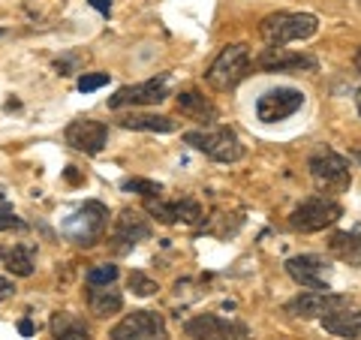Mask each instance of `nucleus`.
I'll use <instances>...</instances> for the list:
<instances>
[{"label": "nucleus", "mask_w": 361, "mask_h": 340, "mask_svg": "<svg viewBox=\"0 0 361 340\" xmlns=\"http://www.w3.org/2000/svg\"><path fill=\"white\" fill-rule=\"evenodd\" d=\"M316 30H319V18L313 13H271L259 25V37L268 45L280 49V45H289V42L310 40Z\"/></svg>", "instance_id": "f257e3e1"}, {"label": "nucleus", "mask_w": 361, "mask_h": 340, "mask_svg": "<svg viewBox=\"0 0 361 340\" xmlns=\"http://www.w3.org/2000/svg\"><path fill=\"white\" fill-rule=\"evenodd\" d=\"M190 148L211 157L214 163H238L244 157V142L232 127H205V130H190L184 135Z\"/></svg>", "instance_id": "f03ea898"}, {"label": "nucleus", "mask_w": 361, "mask_h": 340, "mask_svg": "<svg viewBox=\"0 0 361 340\" xmlns=\"http://www.w3.org/2000/svg\"><path fill=\"white\" fill-rule=\"evenodd\" d=\"M247 73H250V49L244 42H232L214 58L205 78L214 90H232L244 82Z\"/></svg>", "instance_id": "7ed1b4c3"}, {"label": "nucleus", "mask_w": 361, "mask_h": 340, "mask_svg": "<svg viewBox=\"0 0 361 340\" xmlns=\"http://www.w3.org/2000/svg\"><path fill=\"white\" fill-rule=\"evenodd\" d=\"M109 226V211L103 202H85L82 208H75L70 217L61 223V232L70 238V241L82 244V247H90L99 241V235L106 232Z\"/></svg>", "instance_id": "20e7f679"}, {"label": "nucleus", "mask_w": 361, "mask_h": 340, "mask_svg": "<svg viewBox=\"0 0 361 340\" xmlns=\"http://www.w3.org/2000/svg\"><path fill=\"white\" fill-rule=\"evenodd\" d=\"M343 217V208H341V202H334L331 196H310V199H304L301 205L289 214V226L295 232H322V229H329V226H334L337 220Z\"/></svg>", "instance_id": "39448f33"}, {"label": "nucleus", "mask_w": 361, "mask_h": 340, "mask_svg": "<svg viewBox=\"0 0 361 340\" xmlns=\"http://www.w3.org/2000/svg\"><path fill=\"white\" fill-rule=\"evenodd\" d=\"M310 175L316 181V187L325 193H343L353 184V169L349 160L337 151H319L310 157Z\"/></svg>", "instance_id": "423d86ee"}, {"label": "nucleus", "mask_w": 361, "mask_h": 340, "mask_svg": "<svg viewBox=\"0 0 361 340\" xmlns=\"http://www.w3.org/2000/svg\"><path fill=\"white\" fill-rule=\"evenodd\" d=\"M111 340H169L166 320L154 310H135L111 328Z\"/></svg>", "instance_id": "0eeeda50"}, {"label": "nucleus", "mask_w": 361, "mask_h": 340, "mask_svg": "<svg viewBox=\"0 0 361 340\" xmlns=\"http://www.w3.org/2000/svg\"><path fill=\"white\" fill-rule=\"evenodd\" d=\"M301 106H304V94L298 87H274L259 97L256 115L262 123H277V121H286L295 115V111H301Z\"/></svg>", "instance_id": "6e6552de"}, {"label": "nucleus", "mask_w": 361, "mask_h": 340, "mask_svg": "<svg viewBox=\"0 0 361 340\" xmlns=\"http://www.w3.org/2000/svg\"><path fill=\"white\" fill-rule=\"evenodd\" d=\"M169 97V75L148 78L139 85H127L115 90V97H109V109H130V106H157Z\"/></svg>", "instance_id": "1a4fd4ad"}, {"label": "nucleus", "mask_w": 361, "mask_h": 340, "mask_svg": "<svg viewBox=\"0 0 361 340\" xmlns=\"http://www.w3.org/2000/svg\"><path fill=\"white\" fill-rule=\"evenodd\" d=\"M286 274L304 289H313V292L331 289V265L319 256H292L286 262Z\"/></svg>", "instance_id": "9d476101"}, {"label": "nucleus", "mask_w": 361, "mask_h": 340, "mask_svg": "<svg viewBox=\"0 0 361 340\" xmlns=\"http://www.w3.org/2000/svg\"><path fill=\"white\" fill-rule=\"evenodd\" d=\"M184 332L193 340H244L247 328L241 322L223 320V316H217V313H202V316L187 320Z\"/></svg>", "instance_id": "9b49d317"}, {"label": "nucleus", "mask_w": 361, "mask_h": 340, "mask_svg": "<svg viewBox=\"0 0 361 340\" xmlns=\"http://www.w3.org/2000/svg\"><path fill=\"white\" fill-rule=\"evenodd\" d=\"M151 238V223L145 214L139 211H121L115 217V226H111V247L118 253H127L133 250L135 244L148 241Z\"/></svg>", "instance_id": "f8f14e48"}, {"label": "nucleus", "mask_w": 361, "mask_h": 340, "mask_svg": "<svg viewBox=\"0 0 361 340\" xmlns=\"http://www.w3.org/2000/svg\"><path fill=\"white\" fill-rule=\"evenodd\" d=\"M346 304L343 296H334V292H301L298 298H292L286 304V310L292 316H301V320H322V316H329L334 310H341Z\"/></svg>", "instance_id": "ddd939ff"}, {"label": "nucleus", "mask_w": 361, "mask_h": 340, "mask_svg": "<svg viewBox=\"0 0 361 340\" xmlns=\"http://www.w3.org/2000/svg\"><path fill=\"white\" fill-rule=\"evenodd\" d=\"M109 142V127L103 121H73L70 127H66V145L82 154H99L106 148Z\"/></svg>", "instance_id": "4468645a"}, {"label": "nucleus", "mask_w": 361, "mask_h": 340, "mask_svg": "<svg viewBox=\"0 0 361 340\" xmlns=\"http://www.w3.org/2000/svg\"><path fill=\"white\" fill-rule=\"evenodd\" d=\"M256 66L262 73H301V70H316V61L307 58V54L286 51L283 45H280V49L271 45V49H265L256 58Z\"/></svg>", "instance_id": "2eb2a0df"}, {"label": "nucleus", "mask_w": 361, "mask_h": 340, "mask_svg": "<svg viewBox=\"0 0 361 340\" xmlns=\"http://www.w3.org/2000/svg\"><path fill=\"white\" fill-rule=\"evenodd\" d=\"M322 328L334 337L361 340V310H334L329 316H322Z\"/></svg>", "instance_id": "dca6fc26"}, {"label": "nucleus", "mask_w": 361, "mask_h": 340, "mask_svg": "<svg viewBox=\"0 0 361 340\" xmlns=\"http://www.w3.org/2000/svg\"><path fill=\"white\" fill-rule=\"evenodd\" d=\"M178 109H180V115L202 121V123L217 121V106H214L205 94H199V90H184V94L178 97Z\"/></svg>", "instance_id": "f3484780"}, {"label": "nucleus", "mask_w": 361, "mask_h": 340, "mask_svg": "<svg viewBox=\"0 0 361 340\" xmlns=\"http://www.w3.org/2000/svg\"><path fill=\"white\" fill-rule=\"evenodd\" d=\"M123 130H139V133H175L178 123L166 115H145V111H130L121 118Z\"/></svg>", "instance_id": "a211bd4d"}, {"label": "nucleus", "mask_w": 361, "mask_h": 340, "mask_svg": "<svg viewBox=\"0 0 361 340\" xmlns=\"http://www.w3.org/2000/svg\"><path fill=\"white\" fill-rule=\"evenodd\" d=\"M51 340H90V328L75 313H54L51 316Z\"/></svg>", "instance_id": "6ab92c4d"}, {"label": "nucleus", "mask_w": 361, "mask_h": 340, "mask_svg": "<svg viewBox=\"0 0 361 340\" xmlns=\"http://www.w3.org/2000/svg\"><path fill=\"white\" fill-rule=\"evenodd\" d=\"M87 304H90V310H94L97 316H115L123 308V296L115 286H111V283H109V286H90Z\"/></svg>", "instance_id": "aec40b11"}, {"label": "nucleus", "mask_w": 361, "mask_h": 340, "mask_svg": "<svg viewBox=\"0 0 361 340\" xmlns=\"http://www.w3.org/2000/svg\"><path fill=\"white\" fill-rule=\"evenodd\" d=\"M4 268L16 277H30L33 274V247L27 244H16L13 250H0Z\"/></svg>", "instance_id": "412c9836"}, {"label": "nucleus", "mask_w": 361, "mask_h": 340, "mask_svg": "<svg viewBox=\"0 0 361 340\" xmlns=\"http://www.w3.org/2000/svg\"><path fill=\"white\" fill-rule=\"evenodd\" d=\"M331 250L341 259H349V262L361 259V226L355 232H337L331 238Z\"/></svg>", "instance_id": "4be33fe9"}, {"label": "nucleus", "mask_w": 361, "mask_h": 340, "mask_svg": "<svg viewBox=\"0 0 361 340\" xmlns=\"http://www.w3.org/2000/svg\"><path fill=\"white\" fill-rule=\"evenodd\" d=\"M148 214L154 220H160V223H178L180 220V211H178V202H160V199H151L148 202Z\"/></svg>", "instance_id": "5701e85b"}, {"label": "nucleus", "mask_w": 361, "mask_h": 340, "mask_svg": "<svg viewBox=\"0 0 361 340\" xmlns=\"http://www.w3.org/2000/svg\"><path fill=\"white\" fill-rule=\"evenodd\" d=\"M85 280H87V286H109V283H115V280H118V265L106 262V265L90 268Z\"/></svg>", "instance_id": "b1692460"}, {"label": "nucleus", "mask_w": 361, "mask_h": 340, "mask_svg": "<svg viewBox=\"0 0 361 340\" xmlns=\"http://www.w3.org/2000/svg\"><path fill=\"white\" fill-rule=\"evenodd\" d=\"M127 286L133 289V296H139V298H148L157 292V283L151 277H145L142 271H133V274L127 277Z\"/></svg>", "instance_id": "393cba45"}, {"label": "nucleus", "mask_w": 361, "mask_h": 340, "mask_svg": "<svg viewBox=\"0 0 361 340\" xmlns=\"http://www.w3.org/2000/svg\"><path fill=\"white\" fill-rule=\"evenodd\" d=\"M123 190H130V193H139V196L145 199H154V196H160V184H154V181H145V178H127L123 181Z\"/></svg>", "instance_id": "a878e982"}, {"label": "nucleus", "mask_w": 361, "mask_h": 340, "mask_svg": "<svg viewBox=\"0 0 361 340\" xmlns=\"http://www.w3.org/2000/svg\"><path fill=\"white\" fill-rule=\"evenodd\" d=\"M103 85H109V73H85L82 78H78V90H82V94L99 90Z\"/></svg>", "instance_id": "bb28decb"}, {"label": "nucleus", "mask_w": 361, "mask_h": 340, "mask_svg": "<svg viewBox=\"0 0 361 340\" xmlns=\"http://www.w3.org/2000/svg\"><path fill=\"white\" fill-rule=\"evenodd\" d=\"M9 229H27V223L16 217L13 208H4L0 211V232H9Z\"/></svg>", "instance_id": "cd10ccee"}, {"label": "nucleus", "mask_w": 361, "mask_h": 340, "mask_svg": "<svg viewBox=\"0 0 361 340\" xmlns=\"http://www.w3.org/2000/svg\"><path fill=\"white\" fill-rule=\"evenodd\" d=\"M13 296H16V286H13V280L0 277V304H4L6 298H13Z\"/></svg>", "instance_id": "c85d7f7f"}, {"label": "nucleus", "mask_w": 361, "mask_h": 340, "mask_svg": "<svg viewBox=\"0 0 361 340\" xmlns=\"http://www.w3.org/2000/svg\"><path fill=\"white\" fill-rule=\"evenodd\" d=\"M90 6L99 9V13H106L109 16V9H111V0H90Z\"/></svg>", "instance_id": "c756f323"}, {"label": "nucleus", "mask_w": 361, "mask_h": 340, "mask_svg": "<svg viewBox=\"0 0 361 340\" xmlns=\"http://www.w3.org/2000/svg\"><path fill=\"white\" fill-rule=\"evenodd\" d=\"M18 328H21V334H33V325H30L27 320H21V325H18Z\"/></svg>", "instance_id": "7c9ffc66"}, {"label": "nucleus", "mask_w": 361, "mask_h": 340, "mask_svg": "<svg viewBox=\"0 0 361 340\" xmlns=\"http://www.w3.org/2000/svg\"><path fill=\"white\" fill-rule=\"evenodd\" d=\"M4 208H13V205H9V199L4 196V193H0V211H4Z\"/></svg>", "instance_id": "2f4dec72"}, {"label": "nucleus", "mask_w": 361, "mask_h": 340, "mask_svg": "<svg viewBox=\"0 0 361 340\" xmlns=\"http://www.w3.org/2000/svg\"><path fill=\"white\" fill-rule=\"evenodd\" d=\"M355 70H358V73H361V49H358V51H355Z\"/></svg>", "instance_id": "473e14b6"}, {"label": "nucleus", "mask_w": 361, "mask_h": 340, "mask_svg": "<svg viewBox=\"0 0 361 340\" xmlns=\"http://www.w3.org/2000/svg\"><path fill=\"white\" fill-rule=\"evenodd\" d=\"M355 106H358V115H361V87H358V94H355Z\"/></svg>", "instance_id": "72a5a7b5"}, {"label": "nucleus", "mask_w": 361, "mask_h": 340, "mask_svg": "<svg viewBox=\"0 0 361 340\" xmlns=\"http://www.w3.org/2000/svg\"><path fill=\"white\" fill-rule=\"evenodd\" d=\"M353 157H355V160L361 163V148H355V154H353Z\"/></svg>", "instance_id": "f704fd0d"}, {"label": "nucleus", "mask_w": 361, "mask_h": 340, "mask_svg": "<svg viewBox=\"0 0 361 340\" xmlns=\"http://www.w3.org/2000/svg\"><path fill=\"white\" fill-rule=\"evenodd\" d=\"M355 4H358V9H361V0H355Z\"/></svg>", "instance_id": "c9c22d12"}]
</instances>
